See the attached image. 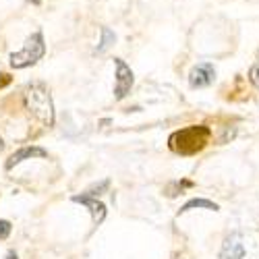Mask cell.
Wrapping results in <instances>:
<instances>
[{
    "label": "cell",
    "instance_id": "6da1fadb",
    "mask_svg": "<svg viewBox=\"0 0 259 259\" xmlns=\"http://www.w3.org/2000/svg\"><path fill=\"white\" fill-rule=\"evenodd\" d=\"M211 137V131L205 124H193V126H185L181 131H175L168 139V147L175 154L181 156H193L201 152V149L207 145Z\"/></svg>",
    "mask_w": 259,
    "mask_h": 259
},
{
    "label": "cell",
    "instance_id": "7a4b0ae2",
    "mask_svg": "<svg viewBox=\"0 0 259 259\" xmlns=\"http://www.w3.org/2000/svg\"><path fill=\"white\" fill-rule=\"evenodd\" d=\"M23 100H25V108L29 110L31 116H35L44 126L54 124V104H52V96L44 83H31L25 90Z\"/></svg>",
    "mask_w": 259,
    "mask_h": 259
},
{
    "label": "cell",
    "instance_id": "3957f363",
    "mask_svg": "<svg viewBox=\"0 0 259 259\" xmlns=\"http://www.w3.org/2000/svg\"><path fill=\"white\" fill-rule=\"evenodd\" d=\"M46 54V41H44V35L41 31H35L27 37L25 46L21 48L19 52H13L11 54V67L13 69H27V67H33L37 60H41Z\"/></svg>",
    "mask_w": 259,
    "mask_h": 259
},
{
    "label": "cell",
    "instance_id": "277c9868",
    "mask_svg": "<svg viewBox=\"0 0 259 259\" xmlns=\"http://www.w3.org/2000/svg\"><path fill=\"white\" fill-rule=\"evenodd\" d=\"M114 67H116V85H114V100L120 102L131 94V88L135 83L133 71L131 67L122 60V58H114Z\"/></svg>",
    "mask_w": 259,
    "mask_h": 259
},
{
    "label": "cell",
    "instance_id": "5b68a950",
    "mask_svg": "<svg viewBox=\"0 0 259 259\" xmlns=\"http://www.w3.org/2000/svg\"><path fill=\"white\" fill-rule=\"evenodd\" d=\"M215 79V69L211 62H201L195 64L189 73V85L193 90H201V88H209Z\"/></svg>",
    "mask_w": 259,
    "mask_h": 259
},
{
    "label": "cell",
    "instance_id": "8992f818",
    "mask_svg": "<svg viewBox=\"0 0 259 259\" xmlns=\"http://www.w3.org/2000/svg\"><path fill=\"white\" fill-rule=\"evenodd\" d=\"M46 158H48V152L44 147H37V145L21 147L5 162V170H13L15 166H19L21 162H25V160H46Z\"/></svg>",
    "mask_w": 259,
    "mask_h": 259
},
{
    "label": "cell",
    "instance_id": "52a82bcc",
    "mask_svg": "<svg viewBox=\"0 0 259 259\" xmlns=\"http://www.w3.org/2000/svg\"><path fill=\"white\" fill-rule=\"evenodd\" d=\"M245 257V245L243 236L239 232H230L220 249V259H243Z\"/></svg>",
    "mask_w": 259,
    "mask_h": 259
},
{
    "label": "cell",
    "instance_id": "ba28073f",
    "mask_svg": "<svg viewBox=\"0 0 259 259\" xmlns=\"http://www.w3.org/2000/svg\"><path fill=\"white\" fill-rule=\"evenodd\" d=\"M73 201H75V203H81V205H85V207L90 209V213H92V218H94L96 226H100V224L106 220L108 209H106V205H104L102 201H98L96 197L88 195V193H81V195H73Z\"/></svg>",
    "mask_w": 259,
    "mask_h": 259
},
{
    "label": "cell",
    "instance_id": "9c48e42d",
    "mask_svg": "<svg viewBox=\"0 0 259 259\" xmlns=\"http://www.w3.org/2000/svg\"><path fill=\"white\" fill-rule=\"evenodd\" d=\"M191 209H209V211H218L220 207H218V203L207 201V199H191V201H187V203L179 209V215H181V213H187V211H191Z\"/></svg>",
    "mask_w": 259,
    "mask_h": 259
},
{
    "label": "cell",
    "instance_id": "30bf717a",
    "mask_svg": "<svg viewBox=\"0 0 259 259\" xmlns=\"http://www.w3.org/2000/svg\"><path fill=\"white\" fill-rule=\"evenodd\" d=\"M100 33H102V39H100V44H98L96 52H98V54H104V52L116 41V33H114L112 29H108V27H102Z\"/></svg>",
    "mask_w": 259,
    "mask_h": 259
},
{
    "label": "cell",
    "instance_id": "8fae6325",
    "mask_svg": "<svg viewBox=\"0 0 259 259\" xmlns=\"http://www.w3.org/2000/svg\"><path fill=\"white\" fill-rule=\"evenodd\" d=\"M189 187H193L191 181H175V183H170V185L164 189V193L172 199V197H179L181 193H183L185 189H189Z\"/></svg>",
    "mask_w": 259,
    "mask_h": 259
},
{
    "label": "cell",
    "instance_id": "7c38bea8",
    "mask_svg": "<svg viewBox=\"0 0 259 259\" xmlns=\"http://www.w3.org/2000/svg\"><path fill=\"white\" fill-rule=\"evenodd\" d=\"M108 187H110V181H108V179H104L100 185H94V187L88 191V195H92V197H96V195H102V191H106Z\"/></svg>",
    "mask_w": 259,
    "mask_h": 259
},
{
    "label": "cell",
    "instance_id": "4fadbf2b",
    "mask_svg": "<svg viewBox=\"0 0 259 259\" xmlns=\"http://www.w3.org/2000/svg\"><path fill=\"white\" fill-rule=\"evenodd\" d=\"M249 81H251L253 88H259V60L249 69Z\"/></svg>",
    "mask_w": 259,
    "mask_h": 259
},
{
    "label": "cell",
    "instance_id": "5bb4252c",
    "mask_svg": "<svg viewBox=\"0 0 259 259\" xmlns=\"http://www.w3.org/2000/svg\"><path fill=\"white\" fill-rule=\"evenodd\" d=\"M11 230H13V226L9 220H0V239H7L11 234Z\"/></svg>",
    "mask_w": 259,
    "mask_h": 259
},
{
    "label": "cell",
    "instance_id": "9a60e30c",
    "mask_svg": "<svg viewBox=\"0 0 259 259\" xmlns=\"http://www.w3.org/2000/svg\"><path fill=\"white\" fill-rule=\"evenodd\" d=\"M9 81H11V77H9V75L0 73V88H5V85H9Z\"/></svg>",
    "mask_w": 259,
    "mask_h": 259
},
{
    "label": "cell",
    "instance_id": "2e32d148",
    "mask_svg": "<svg viewBox=\"0 0 259 259\" xmlns=\"http://www.w3.org/2000/svg\"><path fill=\"white\" fill-rule=\"evenodd\" d=\"M7 259H19V257H17L15 251H9V253H7Z\"/></svg>",
    "mask_w": 259,
    "mask_h": 259
},
{
    "label": "cell",
    "instance_id": "e0dca14e",
    "mask_svg": "<svg viewBox=\"0 0 259 259\" xmlns=\"http://www.w3.org/2000/svg\"><path fill=\"white\" fill-rule=\"evenodd\" d=\"M5 149V141H3V137H0V152H3Z\"/></svg>",
    "mask_w": 259,
    "mask_h": 259
},
{
    "label": "cell",
    "instance_id": "ac0fdd59",
    "mask_svg": "<svg viewBox=\"0 0 259 259\" xmlns=\"http://www.w3.org/2000/svg\"><path fill=\"white\" fill-rule=\"evenodd\" d=\"M33 3H39V0H33Z\"/></svg>",
    "mask_w": 259,
    "mask_h": 259
}]
</instances>
